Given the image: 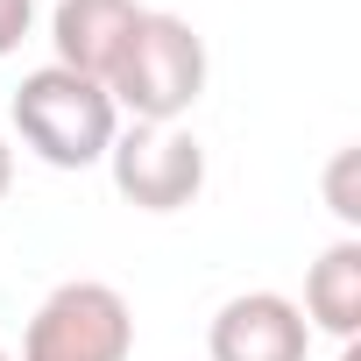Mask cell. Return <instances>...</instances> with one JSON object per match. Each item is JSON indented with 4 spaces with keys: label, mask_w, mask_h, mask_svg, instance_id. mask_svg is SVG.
Returning a JSON list of instances; mask_svg holds the SVG:
<instances>
[{
    "label": "cell",
    "mask_w": 361,
    "mask_h": 361,
    "mask_svg": "<svg viewBox=\"0 0 361 361\" xmlns=\"http://www.w3.org/2000/svg\"><path fill=\"white\" fill-rule=\"evenodd\" d=\"M99 85H106L114 114H128L142 128H177L206 92V36L185 15L142 8L128 43H121V57H114V71Z\"/></svg>",
    "instance_id": "cell-1"
},
{
    "label": "cell",
    "mask_w": 361,
    "mask_h": 361,
    "mask_svg": "<svg viewBox=\"0 0 361 361\" xmlns=\"http://www.w3.org/2000/svg\"><path fill=\"white\" fill-rule=\"evenodd\" d=\"M15 135L50 163V170H92V163H106V149H114V135H121V114H114V99H106V85L99 78H78V71H64V64H43V71H29L22 85H15Z\"/></svg>",
    "instance_id": "cell-2"
},
{
    "label": "cell",
    "mask_w": 361,
    "mask_h": 361,
    "mask_svg": "<svg viewBox=\"0 0 361 361\" xmlns=\"http://www.w3.org/2000/svg\"><path fill=\"white\" fill-rule=\"evenodd\" d=\"M128 354H135V312L99 276L57 283L22 333V361H128Z\"/></svg>",
    "instance_id": "cell-3"
},
{
    "label": "cell",
    "mask_w": 361,
    "mask_h": 361,
    "mask_svg": "<svg viewBox=\"0 0 361 361\" xmlns=\"http://www.w3.org/2000/svg\"><path fill=\"white\" fill-rule=\"evenodd\" d=\"M106 170H114V192L135 213H177L206 192V149L192 128H142L135 121L114 135Z\"/></svg>",
    "instance_id": "cell-4"
},
{
    "label": "cell",
    "mask_w": 361,
    "mask_h": 361,
    "mask_svg": "<svg viewBox=\"0 0 361 361\" xmlns=\"http://www.w3.org/2000/svg\"><path fill=\"white\" fill-rule=\"evenodd\" d=\"M206 354L213 361H305L312 354V326H305L298 298H283V290H241V298H227L213 312Z\"/></svg>",
    "instance_id": "cell-5"
},
{
    "label": "cell",
    "mask_w": 361,
    "mask_h": 361,
    "mask_svg": "<svg viewBox=\"0 0 361 361\" xmlns=\"http://www.w3.org/2000/svg\"><path fill=\"white\" fill-rule=\"evenodd\" d=\"M135 15H142V0H57L50 8L57 64L78 71V78H106L121 43H128V29H135Z\"/></svg>",
    "instance_id": "cell-6"
},
{
    "label": "cell",
    "mask_w": 361,
    "mask_h": 361,
    "mask_svg": "<svg viewBox=\"0 0 361 361\" xmlns=\"http://www.w3.org/2000/svg\"><path fill=\"white\" fill-rule=\"evenodd\" d=\"M298 312H305V326H319V333H333V340H361V241H354V234H340V241L312 262Z\"/></svg>",
    "instance_id": "cell-7"
},
{
    "label": "cell",
    "mask_w": 361,
    "mask_h": 361,
    "mask_svg": "<svg viewBox=\"0 0 361 361\" xmlns=\"http://www.w3.org/2000/svg\"><path fill=\"white\" fill-rule=\"evenodd\" d=\"M354 170H361V149H333V163H326V206H333V220H340V227H361Z\"/></svg>",
    "instance_id": "cell-8"
},
{
    "label": "cell",
    "mask_w": 361,
    "mask_h": 361,
    "mask_svg": "<svg viewBox=\"0 0 361 361\" xmlns=\"http://www.w3.org/2000/svg\"><path fill=\"white\" fill-rule=\"evenodd\" d=\"M29 29H36V0H0V57H15Z\"/></svg>",
    "instance_id": "cell-9"
},
{
    "label": "cell",
    "mask_w": 361,
    "mask_h": 361,
    "mask_svg": "<svg viewBox=\"0 0 361 361\" xmlns=\"http://www.w3.org/2000/svg\"><path fill=\"white\" fill-rule=\"evenodd\" d=\"M8 185H15V149H8V135H0V199H8Z\"/></svg>",
    "instance_id": "cell-10"
},
{
    "label": "cell",
    "mask_w": 361,
    "mask_h": 361,
    "mask_svg": "<svg viewBox=\"0 0 361 361\" xmlns=\"http://www.w3.org/2000/svg\"><path fill=\"white\" fill-rule=\"evenodd\" d=\"M340 361H361V340H340Z\"/></svg>",
    "instance_id": "cell-11"
},
{
    "label": "cell",
    "mask_w": 361,
    "mask_h": 361,
    "mask_svg": "<svg viewBox=\"0 0 361 361\" xmlns=\"http://www.w3.org/2000/svg\"><path fill=\"white\" fill-rule=\"evenodd\" d=\"M0 361H15V354H8V347H0Z\"/></svg>",
    "instance_id": "cell-12"
}]
</instances>
